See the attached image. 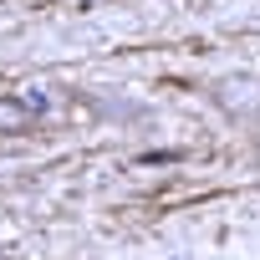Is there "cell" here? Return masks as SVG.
Listing matches in <instances>:
<instances>
[{"label": "cell", "instance_id": "6da1fadb", "mask_svg": "<svg viewBox=\"0 0 260 260\" xmlns=\"http://www.w3.org/2000/svg\"><path fill=\"white\" fill-rule=\"evenodd\" d=\"M36 117H46V92L41 87H26L16 97H0V133H26Z\"/></svg>", "mask_w": 260, "mask_h": 260}, {"label": "cell", "instance_id": "7a4b0ae2", "mask_svg": "<svg viewBox=\"0 0 260 260\" xmlns=\"http://www.w3.org/2000/svg\"><path fill=\"white\" fill-rule=\"evenodd\" d=\"M174 260H179V255H174Z\"/></svg>", "mask_w": 260, "mask_h": 260}]
</instances>
